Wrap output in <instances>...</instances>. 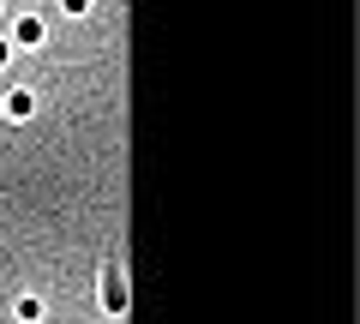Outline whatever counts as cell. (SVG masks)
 I'll return each mask as SVG.
<instances>
[{"label":"cell","mask_w":360,"mask_h":324,"mask_svg":"<svg viewBox=\"0 0 360 324\" xmlns=\"http://www.w3.org/2000/svg\"><path fill=\"white\" fill-rule=\"evenodd\" d=\"M30 115H37V91H30V84L0 91V120H30Z\"/></svg>","instance_id":"6da1fadb"},{"label":"cell","mask_w":360,"mask_h":324,"mask_svg":"<svg viewBox=\"0 0 360 324\" xmlns=\"http://www.w3.org/2000/svg\"><path fill=\"white\" fill-rule=\"evenodd\" d=\"M6 37H13V48H42V42H49V25H42L37 13H18Z\"/></svg>","instance_id":"7a4b0ae2"},{"label":"cell","mask_w":360,"mask_h":324,"mask_svg":"<svg viewBox=\"0 0 360 324\" xmlns=\"http://www.w3.org/2000/svg\"><path fill=\"white\" fill-rule=\"evenodd\" d=\"M103 306L108 312H127V276H120V271H103Z\"/></svg>","instance_id":"3957f363"},{"label":"cell","mask_w":360,"mask_h":324,"mask_svg":"<svg viewBox=\"0 0 360 324\" xmlns=\"http://www.w3.org/2000/svg\"><path fill=\"white\" fill-rule=\"evenodd\" d=\"M42 312H49V306H42V294H18L13 300V318L18 324H42Z\"/></svg>","instance_id":"277c9868"},{"label":"cell","mask_w":360,"mask_h":324,"mask_svg":"<svg viewBox=\"0 0 360 324\" xmlns=\"http://www.w3.org/2000/svg\"><path fill=\"white\" fill-rule=\"evenodd\" d=\"M60 13L66 18H90V13H96V0H60Z\"/></svg>","instance_id":"5b68a950"},{"label":"cell","mask_w":360,"mask_h":324,"mask_svg":"<svg viewBox=\"0 0 360 324\" xmlns=\"http://www.w3.org/2000/svg\"><path fill=\"white\" fill-rule=\"evenodd\" d=\"M13 66V37H0V72Z\"/></svg>","instance_id":"8992f818"}]
</instances>
